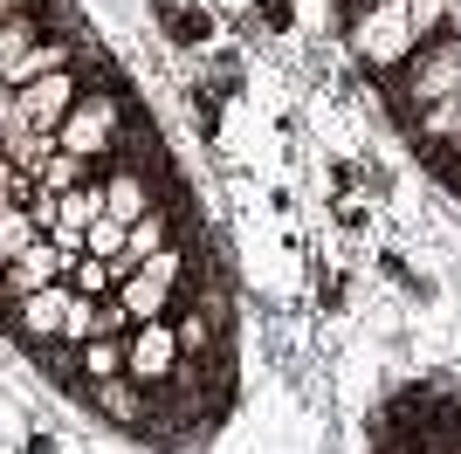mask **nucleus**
<instances>
[{"label":"nucleus","mask_w":461,"mask_h":454,"mask_svg":"<svg viewBox=\"0 0 461 454\" xmlns=\"http://www.w3.org/2000/svg\"><path fill=\"white\" fill-rule=\"evenodd\" d=\"M35 241H41L35 213H21L14 200H7V213H0V255H7V268H14V262H28V255H35Z\"/></svg>","instance_id":"nucleus-7"},{"label":"nucleus","mask_w":461,"mask_h":454,"mask_svg":"<svg viewBox=\"0 0 461 454\" xmlns=\"http://www.w3.org/2000/svg\"><path fill=\"white\" fill-rule=\"evenodd\" d=\"M69 310H77V283L28 289V296L14 303V331H21V344H35V351L62 344V331H69Z\"/></svg>","instance_id":"nucleus-4"},{"label":"nucleus","mask_w":461,"mask_h":454,"mask_svg":"<svg viewBox=\"0 0 461 454\" xmlns=\"http://www.w3.org/2000/svg\"><path fill=\"white\" fill-rule=\"evenodd\" d=\"M179 331H166V323H138V338H131V386H166V372L179 365Z\"/></svg>","instance_id":"nucleus-5"},{"label":"nucleus","mask_w":461,"mask_h":454,"mask_svg":"<svg viewBox=\"0 0 461 454\" xmlns=\"http://www.w3.org/2000/svg\"><path fill=\"white\" fill-rule=\"evenodd\" d=\"M379 83H385V96H393V111H400L406 124L420 111H434V104H461V35L413 49V62H400V69L379 76Z\"/></svg>","instance_id":"nucleus-1"},{"label":"nucleus","mask_w":461,"mask_h":454,"mask_svg":"<svg viewBox=\"0 0 461 454\" xmlns=\"http://www.w3.org/2000/svg\"><path fill=\"white\" fill-rule=\"evenodd\" d=\"M351 41H358V56H366L372 76H393L400 62H413L420 28L406 21L400 0H366V7H358V21H351Z\"/></svg>","instance_id":"nucleus-2"},{"label":"nucleus","mask_w":461,"mask_h":454,"mask_svg":"<svg viewBox=\"0 0 461 454\" xmlns=\"http://www.w3.org/2000/svg\"><path fill=\"white\" fill-rule=\"evenodd\" d=\"M400 7H406V21L420 28V41H427V35H441V21L455 14V0H400Z\"/></svg>","instance_id":"nucleus-9"},{"label":"nucleus","mask_w":461,"mask_h":454,"mask_svg":"<svg viewBox=\"0 0 461 454\" xmlns=\"http://www.w3.org/2000/svg\"><path fill=\"white\" fill-rule=\"evenodd\" d=\"M124 248H131V227H124V221H111V213H104V221L90 227V241H83V255H104V262H117Z\"/></svg>","instance_id":"nucleus-8"},{"label":"nucleus","mask_w":461,"mask_h":454,"mask_svg":"<svg viewBox=\"0 0 461 454\" xmlns=\"http://www.w3.org/2000/svg\"><path fill=\"white\" fill-rule=\"evenodd\" d=\"M117 138H131V124H124V104H117L111 90H96L83 96L77 111H69V124L56 132L62 151H77V159H96V151H111Z\"/></svg>","instance_id":"nucleus-3"},{"label":"nucleus","mask_w":461,"mask_h":454,"mask_svg":"<svg viewBox=\"0 0 461 454\" xmlns=\"http://www.w3.org/2000/svg\"><path fill=\"white\" fill-rule=\"evenodd\" d=\"M104 200H111V221L138 227L145 213H152V186H145V172H104Z\"/></svg>","instance_id":"nucleus-6"}]
</instances>
